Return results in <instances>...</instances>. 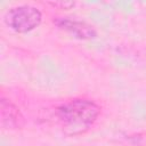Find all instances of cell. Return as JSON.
I'll use <instances>...</instances> for the list:
<instances>
[{
	"label": "cell",
	"mask_w": 146,
	"mask_h": 146,
	"mask_svg": "<svg viewBox=\"0 0 146 146\" xmlns=\"http://www.w3.org/2000/svg\"><path fill=\"white\" fill-rule=\"evenodd\" d=\"M0 112H1V125L7 129H16L22 127L23 116L19 110L10 102L5 98L1 99L0 103Z\"/></svg>",
	"instance_id": "277c9868"
},
{
	"label": "cell",
	"mask_w": 146,
	"mask_h": 146,
	"mask_svg": "<svg viewBox=\"0 0 146 146\" xmlns=\"http://www.w3.org/2000/svg\"><path fill=\"white\" fill-rule=\"evenodd\" d=\"M54 7L60 6V9H70L74 6V2H52L51 3Z\"/></svg>",
	"instance_id": "5b68a950"
},
{
	"label": "cell",
	"mask_w": 146,
	"mask_h": 146,
	"mask_svg": "<svg viewBox=\"0 0 146 146\" xmlns=\"http://www.w3.org/2000/svg\"><path fill=\"white\" fill-rule=\"evenodd\" d=\"M55 24L59 29L65 30L70 34L74 35V38H78L81 40L94 39L97 35L96 30L91 25H89L84 22H81V21L71 19V18H66V17H59L55 21Z\"/></svg>",
	"instance_id": "3957f363"
},
{
	"label": "cell",
	"mask_w": 146,
	"mask_h": 146,
	"mask_svg": "<svg viewBox=\"0 0 146 146\" xmlns=\"http://www.w3.org/2000/svg\"><path fill=\"white\" fill-rule=\"evenodd\" d=\"M5 22L15 32L27 33L41 24L42 13L34 6L22 5L10 8L5 16Z\"/></svg>",
	"instance_id": "7a4b0ae2"
},
{
	"label": "cell",
	"mask_w": 146,
	"mask_h": 146,
	"mask_svg": "<svg viewBox=\"0 0 146 146\" xmlns=\"http://www.w3.org/2000/svg\"><path fill=\"white\" fill-rule=\"evenodd\" d=\"M99 106L89 99H73L57 108V119L65 133L75 136L86 132L99 116Z\"/></svg>",
	"instance_id": "6da1fadb"
}]
</instances>
